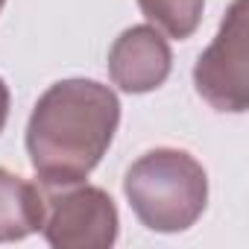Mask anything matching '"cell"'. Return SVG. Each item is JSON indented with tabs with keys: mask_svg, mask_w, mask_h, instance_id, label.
<instances>
[{
	"mask_svg": "<svg viewBox=\"0 0 249 249\" xmlns=\"http://www.w3.org/2000/svg\"><path fill=\"white\" fill-rule=\"evenodd\" d=\"M44 211V196L33 182L0 167V243L24 240L38 231Z\"/></svg>",
	"mask_w": 249,
	"mask_h": 249,
	"instance_id": "cell-6",
	"label": "cell"
},
{
	"mask_svg": "<svg viewBox=\"0 0 249 249\" xmlns=\"http://www.w3.org/2000/svg\"><path fill=\"white\" fill-rule=\"evenodd\" d=\"M138 6L150 24H156L159 33H167L170 38H191L202 21L205 0H138Z\"/></svg>",
	"mask_w": 249,
	"mask_h": 249,
	"instance_id": "cell-7",
	"label": "cell"
},
{
	"mask_svg": "<svg viewBox=\"0 0 249 249\" xmlns=\"http://www.w3.org/2000/svg\"><path fill=\"white\" fill-rule=\"evenodd\" d=\"M6 120H9V85L0 79V132H3Z\"/></svg>",
	"mask_w": 249,
	"mask_h": 249,
	"instance_id": "cell-8",
	"label": "cell"
},
{
	"mask_svg": "<svg viewBox=\"0 0 249 249\" xmlns=\"http://www.w3.org/2000/svg\"><path fill=\"white\" fill-rule=\"evenodd\" d=\"M41 231L56 249H108L117 240V208L114 199L94 185H71V191L44 199Z\"/></svg>",
	"mask_w": 249,
	"mask_h": 249,
	"instance_id": "cell-4",
	"label": "cell"
},
{
	"mask_svg": "<svg viewBox=\"0 0 249 249\" xmlns=\"http://www.w3.org/2000/svg\"><path fill=\"white\" fill-rule=\"evenodd\" d=\"M120 123L117 94L97 79L53 82L33 106L27 153L47 188H71L88 179L114 141Z\"/></svg>",
	"mask_w": 249,
	"mask_h": 249,
	"instance_id": "cell-1",
	"label": "cell"
},
{
	"mask_svg": "<svg viewBox=\"0 0 249 249\" xmlns=\"http://www.w3.org/2000/svg\"><path fill=\"white\" fill-rule=\"evenodd\" d=\"M170 44L150 24L123 30L108 50V76L126 94H147L161 88L164 79L170 76Z\"/></svg>",
	"mask_w": 249,
	"mask_h": 249,
	"instance_id": "cell-5",
	"label": "cell"
},
{
	"mask_svg": "<svg viewBox=\"0 0 249 249\" xmlns=\"http://www.w3.org/2000/svg\"><path fill=\"white\" fill-rule=\"evenodd\" d=\"M3 3H6V0H0V9H3Z\"/></svg>",
	"mask_w": 249,
	"mask_h": 249,
	"instance_id": "cell-9",
	"label": "cell"
},
{
	"mask_svg": "<svg viewBox=\"0 0 249 249\" xmlns=\"http://www.w3.org/2000/svg\"><path fill=\"white\" fill-rule=\"evenodd\" d=\"M123 194L150 231L176 234L202 217L208 173L191 153L159 147L132 161L123 179Z\"/></svg>",
	"mask_w": 249,
	"mask_h": 249,
	"instance_id": "cell-2",
	"label": "cell"
},
{
	"mask_svg": "<svg viewBox=\"0 0 249 249\" xmlns=\"http://www.w3.org/2000/svg\"><path fill=\"white\" fill-rule=\"evenodd\" d=\"M246 0L229 6L220 33L202 50L194 68L199 97L217 111H246L249 106V62H246Z\"/></svg>",
	"mask_w": 249,
	"mask_h": 249,
	"instance_id": "cell-3",
	"label": "cell"
}]
</instances>
